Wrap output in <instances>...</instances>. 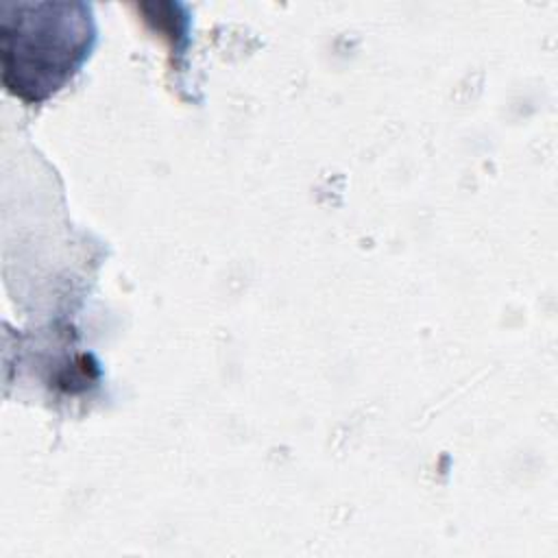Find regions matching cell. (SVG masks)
<instances>
[{
    "label": "cell",
    "mask_w": 558,
    "mask_h": 558,
    "mask_svg": "<svg viewBox=\"0 0 558 558\" xmlns=\"http://www.w3.org/2000/svg\"><path fill=\"white\" fill-rule=\"evenodd\" d=\"M94 41L85 2H2V85L24 102H41L81 70Z\"/></svg>",
    "instance_id": "cell-1"
}]
</instances>
